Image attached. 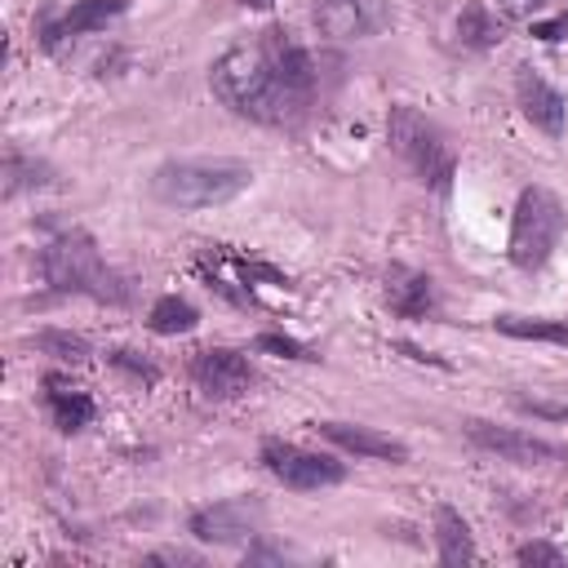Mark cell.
<instances>
[{
  "label": "cell",
  "instance_id": "6da1fadb",
  "mask_svg": "<svg viewBox=\"0 0 568 568\" xmlns=\"http://www.w3.org/2000/svg\"><path fill=\"white\" fill-rule=\"evenodd\" d=\"M209 84L213 98L244 120L293 124L315 93V67L311 53L288 40V31L271 27L257 40L231 44L209 67Z\"/></svg>",
  "mask_w": 568,
  "mask_h": 568
},
{
  "label": "cell",
  "instance_id": "7a4b0ae2",
  "mask_svg": "<svg viewBox=\"0 0 568 568\" xmlns=\"http://www.w3.org/2000/svg\"><path fill=\"white\" fill-rule=\"evenodd\" d=\"M253 169L244 160H169L151 173V195L169 209H217L248 191Z\"/></svg>",
  "mask_w": 568,
  "mask_h": 568
},
{
  "label": "cell",
  "instance_id": "3957f363",
  "mask_svg": "<svg viewBox=\"0 0 568 568\" xmlns=\"http://www.w3.org/2000/svg\"><path fill=\"white\" fill-rule=\"evenodd\" d=\"M40 271H44V284H53L58 293H89L98 302H124L129 293L84 231H67L49 240V248L40 253Z\"/></svg>",
  "mask_w": 568,
  "mask_h": 568
},
{
  "label": "cell",
  "instance_id": "277c9868",
  "mask_svg": "<svg viewBox=\"0 0 568 568\" xmlns=\"http://www.w3.org/2000/svg\"><path fill=\"white\" fill-rule=\"evenodd\" d=\"M564 235V204L555 191L546 186H524L519 204H515V222H510V262L519 271H537L546 266V257L555 253Z\"/></svg>",
  "mask_w": 568,
  "mask_h": 568
},
{
  "label": "cell",
  "instance_id": "5b68a950",
  "mask_svg": "<svg viewBox=\"0 0 568 568\" xmlns=\"http://www.w3.org/2000/svg\"><path fill=\"white\" fill-rule=\"evenodd\" d=\"M386 138H390L395 155L408 160V169H413L426 186L448 191V182H453V151L444 146L439 129H435L417 106H390Z\"/></svg>",
  "mask_w": 568,
  "mask_h": 568
},
{
  "label": "cell",
  "instance_id": "8992f818",
  "mask_svg": "<svg viewBox=\"0 0 568 568\" xmlns=\"http://www.w3.org/2000/svg\"><path fill=\"white\" fill-rule=\"evenodd\" d=\"M262 466L284 484V488H297V493H320V488H333L346 479V466L324 457V453H306L288 439H266L262 444Z\"/></svg>",
  "mask_w": 568,
  "mask_h": 568
},
{
  "label": "cell",
  "instance_id": "52a82bcc",
  "mask_svg": "<svg viewBox=\"0 0 568 568\" xmlns=\"http://www.w3.org/2000/svg\"><path fill=\"white\" fill-rule=\"evenodd\" d=\"M257 524H262V506L248 501V497H235V501L200 506L186 528L204 546H235V541H248L257 532Z\"/></svg>",
  "mask_w": 568,
  "mask_h": 568
},
{
  "label": "cell",
  "instance_id": "ba28073f",
  "mask_svg": "<svg viewBox=\"0 0 568 568\" xmlns=\"http://www.w3.org/2000/svg\"><path fill=\"white\" fill-rule=\"evenodd\" d=\"M315 27L333 40H364L390 27L386 0H320L315 4Z\"/></svg>",
  "mask_w": 568,
  "mask_h": 568
},
{
  "label": "cell",
  "instance_id": "9c48e42d",
  "mask_svg": "<svg viewBox=\"0 0 568 568\" xmlns=\"http://www.w3.org/2000/svg\"><path fill=\"white\" fill-rule=\"evenodd\" d=\"M191 377H195V386H200L204 395H213V399L248 395V386L257 382L253 364H248L244 355H235V351H222V346L200 351V355L191 359Z\"/></svg>",
  "mask_w": 568,
  "mask_h": 568
},
{
  "label": "cell",
  "instance_id": "30bf717a",
  "mask_svg": "<svg viewBox=\"0 0 568 568\" xmlns=\"http://www.w3.org/2000/svg\"><path fill=\"white\" fill-rule=\"evenodd\" d=\"M515 93H519L524 115H528L546 138H564L568 102H564V93H559V89H550L532 67H519V75H515Z\"/></svg>",
  "mask_w": 568,
  "mask_h": 568
},
{
  "label": "cell",
  "instance_id": "8fae6325",
  "mask_svg": "<svg viewBox=\"0 0 568 568\" xmlns=\"http://www.w3.org/2000/svg\"><path fill=\"white\" fill-rule=\"evenodd\" d=\"M466 439L497 453L501 462H515V466H541L555 457V448L546 439H532L524 430H510V426H488V422H466Z\"/></svg>",
  "mask_w": 568,
  "mask_h": 568
},
{
  "label": "cell",
  "instance_id": "7c38bea8",
  "mask_svg": "<svg viewBox=\"0 0 568 568\" xmlns=\"http://www.w3.org/2000/svg\"><path fill=\"white\" fill-rule=\"evenodd\" d=\"M124 9H129L124 0H75L58 22H49V27H44V44H49V49H58L62 40L93 36V31H102L106 22H115Z\"/></svg>",
  "mask_w": 568,
  "mask_h": 568
},
{
  "label": "cell",
  "instance_id": "4fadbf2b",
  "mask_svg": "<svg viewBox=\"0 0 568 568\" xmlns=\"http://www.w3.org/2000/svg\"><path fill=\"white\" fill-rule=\"evenodd\" d=\"M320 435L333 439L337 448L355 453V457H377V462H408V448L373 426H351V422H320Z\"/></svg>",
  "mask_w": 568,
  "mask_h": 568
},
{
  "label": "cell",
  "instance_id": "5bb4252c",
  "mask_svg": "<svg viewBox=\"0 0 568 568\" xmlns=\"http://www.w3.org/2000/svg\"><path fill=\"white\" fill-rule=\"evenodd\" d=\"M386 302H390V311H399V315H426L430 302H435V284H430V275H422V271L390 266V271H386Z\"/></svg>",
  "mask_w": 568,
  "mask_h": 568
},
{
  "label": "cell",
  "instance_id": "9a60e30c",
  "mask_svg": "<svg viewBox=\"0 0 568 568\" xmlns=\"http://www.w3.org/2000/svg\"><path fill=\"white\" fill-rule=\"evenodd\" d=\"M435 541H439V559H444V564H470V559H475L470 528H466V519H462L448 501L435 506Z\"/></svg>",
  "mask_w": 568,
  "mask_h": 568
},
{
  "label": "cell",
  "instance_id": "2e32d148",
  "mask_svg": "<svg viewBox=\"0 0 568 568\" xmlns=\"http://www.w3.org/2000/svg\"><path fill=\"white\" fill-rule=\"evenodd\" d=\"M53 186V169L44 160H27L18 151L4 155V195H22V191H40Z\"/></svg>",
  "mask_w": 568,
  "mask_h": 568
},
{
  "label": "cell",
  "instance_id": "e0dca14e",
  "mask_svg": "<svg viewBox=\"0 0 568 568\" xmlns=\"http://www.w3.org/2000/svg\"><path fill=\"white\" fill-rule=\"evenodd\" d=\"M146 324H151V333H164V337H173V333H191L195 324H200V311L186 302V297H160L155 306H151V315H146Z\"/></svg>",
  "mask_w": 568,
  "mask_h": 568
},
{
  "label": "cell",
  "instance_id": "ac0fdd59",
  "mask_svg": "<svg viewBox=\"0 0 568 568\" xmlns=\"http://www.w3.org/2000/svg\"><path fill=\"white\" fill-rule=\"evenodd\" d=\"M457 40L470 44V49H484V44L501 40V22H497L484 4H466L462 18H457Z\"/></svg>",
  "mask_w": 568,
  "mask_h": 568
},
{
  "label": "cell",
  "instance_id": "d6986e66",
  "mask_svg": "<svg viewBox=\"0 0 568 568\" xmlns=\"http://www.w3.org/2000/svg\"><path fill=\"white\" fill-rule=\"evenodd\" d=\"M49 408H53L58 430H80L93 422V399L84 390H49Z\"/></svg>",
  "mask_w": 568,
  "mask_h": 568
},
{
  "label": "cell",
  "instance_id": "ffe728a7",
  "mask_svg": "<svg viewBox=\"0 0 568 568\" xmlns=\"http://www.w3.org/2000/svg\"><path fill=\"white\" fill-rule=\"evenodd\" d=\"M497 333L506 337H524V342H568V324H555V320H519V315H497L493 320Z\"/></svg>",
  "mask_w": 568,
  "mask_h": 568
},
{
  "label": "cell",
  "instance_id": "44dd1931",
  "mask_svg": "<svg viewBox=\"0 0 568 568\" xmlns=\"http://www.w3.org/2000/svg\"><path fill=\"white\" fill-rule=\"evenodd\" d=\"M36 346H40L44 355L62 359V364H80V359H89V342H84L80 333H67V328H44V333H36Z\"/></svg>",
  "mask_w": 568,
  "mask_h": 568
},
{
  "label": "cell",
  "instance_id": "7402d4cb",
  "mask_svg": "<svg viewBox=\"0 0 568 568\" xmlns=\"http://www.w3.org/2000/svg\"><path fill=\"white\" fill-rule=\"evenodd\" d=\"M257 351H271V355H284V359H315L302 342H293V337H280V333H262L257 342H253Z\"/></svg>",
  "mask_w": 568,
  "mask_h": 568
},
{
  "label": "cell",
  "instance_id": "603a6c76",
  "mask_svg": "<svg viewBox=\"0 0 568 568\" xmlns=\"http://www.w3.org/2000/svg\"><path fill=\"white\" fill-rule=\"evenodd\" d=\"M515 559H519V564H564V550H555V546H546V541H528V546H519Z\"/></svg>",
  "mask_w": 568,
  "mask_h": 568
},
{
  "label": "cell",
  "instance_id": "cb8c5ba5",
  "mask_svg": "<svg viewBox=\"0 0 568 568\" xmlns=\"http://www.w3.org/2000/svg\"><path fill=\"white\" fill-rule=\"evenodd\" d=\"M528 31H532V40H546V44H555V40H568V13H559V18H546V22H532Z\"/></svg>",
  "mask_w": 568,
  "mask_h": 568
},
{
  "label": "cell",
  "instance_id": "d4e9b609",
  "mask_svg": "<svg viewBox=\"0 0 568 568\" xmlns=\"http://www.w3.org/2000/svg\"><path fill=\"white\" fill-rule=\"evenodd\" d=\"M111 359H115V364H120V368H129V373H133V377H142V382H155V377H160V373H155V368H151V364H146V359H133V355H129V351H115V355H111Z\"/></svg>",
  "mask_w": 568,
  "mask_h": 568
},
{
  "label": "cell",
  "instance_id": "484cf974",
  "mask_svg": "<svg viewBox=\"0 0 568 568\" xmlns=\"http://www.w3.org/2000/svg\"><path fill=\"white\" fill-rule=\"evenodd\" d=\"M395 351H399V355H408V359H417V364H435V368H448L439 355H430V351H422V346H413V342H395Z\"/></svg>",
  "mask_w": 568,
  "mask_h": 568
},
{
  "label": "cell",
  "instance_id": "4316f807",
  "mask_svg": "<svg viewBox=\"0 0 568 568\" xmlns=\"http://www.w3.org/2000/svg\"><path fill=\"white\" fill-rule=\"evenodd\" d=\"M541 0H506V13H528V9H537Z\"/></svg>",
  "mask_w": 568,
  "mask_h": 568
},
{
  "label": "cell",
  "instance_id": "83f0119b",
  "mask_svg": "<svg viewBox=\"0 0 568 568\" xmlns=\"http://www.w3.org/2000/svg\"><path fill=\"white\" fill-rule=\"evenodd\" d=\"M240 4H253V9H271V0H240Z\"/></svg>",
  "mask_w": 568,
  "mask_h": 568
}]
</instances>
